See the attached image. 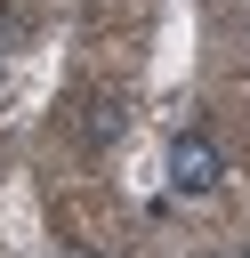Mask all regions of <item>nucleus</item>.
<instances>
[{"instance_id":"f257e3e1","label":"nucleus","mask_w":250,"mask_h":258,"mask_svg":"<svg viewBox=\"0 0 250 258\" xmlns=\"http://www.w3.org/2000/svg\"><path fill=\"white\" fill-rule=\"evenodd\" d=\"M169 177H177V194H210V185H218V145H210V137H177Z\"/></svg>"}]
</instances>
